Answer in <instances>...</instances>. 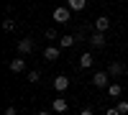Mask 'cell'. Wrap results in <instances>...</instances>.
<instances>
[{"instance_id":"obj_6","label":"cell","mask_w":128,"mask_h":115,"mask_svg":"<svg viewBox=\"0 0 128 115\" xmlns=\"http://www.w3.org/2000/svg\"><path fill=\"white\" fill-rule=\"evenodd\" d=\"M8 69H10V72H16V74L26 72V59H10V61H8Z\"/></svg>"},{"instance_id":"obj_16","label":"cell","mask_w":128,"mask_h":115,"mask_svg":"<svg viewBox=\"0 0 128 115\" xmlns=\"http://www.w3.org/2000/svg\"><path fill=\"white\" fill-rule=\"evenodd\" d=\"M118 113L120 115H128V100H118Z\"/></svg>"},{"instance_id":"obj_22","label":"cell","mask_w":128,"mask_h":115,"mask_svg":"<svg viewBox=\"0 0 128 115\" xmlns=\"http://www.w3.org/2000/svg\"><path fill=\"white\" fill-rule=\"evenodd\" d=\"M36 115H51V113H49V110H38Z\"/></svg>"},{"instance_id":"obj_5","label":"cell","mask_w":128,"mask_h":115,"mask_svg":"<svg viewBox=\"0 0 128 115\" xmlns=\"http://www.w3.org/2000/svg\"><path fill=\"white\" fill-rule=\"evenodd\" d=\"M59 54H62V46H46V49H44V59H46V61H56Z\"/></svg>"},{"instance_id":"obj_21","label":"cell","mask_w":128,"mask_h":115,"mask_svg":"<svg viewBox=\"0 0 128 115\" xmlns=\"http://www.w3.org/2000/svg\"><path fill=\"white\" fill-rule=\"evenodd\" d=\"M105 115H120V113H118V108H110V110L105 113Z\"/></svg>"},{"instance_id":"obj_4","label":"cell","mask_w":128,"mask_h":115,"mask_svg":"<svg viewBox=\"0 0 128 115\" xmlns=\"http://www.w3.org/2000/svg\"><path fill=\"white\" fill-rule=\"evenodd\" d=\"M108 28H110V18L108 15H98L95 18V31H98V33H105Z\"/></svg>"},{"instance_id":"obj_19","label":"cell","mask_w":128,"mask_h":115,"mask_svg":"<svg viewBox=\"0 0 128 115\" xmlns=\"http://www.w3.org/2000/svg\"><path fill=\"white\" fill-rule=\"evenodd\" d=\"M5 115H18V110H16V105H8V108H5Z\"/></svg>"},{"instance_id":"obj_13","label":"cell","mask_w":128,"mask_h":115,"mask_svg":"<svg viewBox=\"0 0 128 115\" xmlns=\"http://www.w3.org/2000/svg\"><path fill=\"white\" fill-rule=\"evenodd\" d=\"M108 97H120V92H123V87H120V82H110L108 85Z\"/></svg>"},{"instance_id":"obj_3","label":"cell","mask_w":128,"mask_h":115,"mask_svg":"<svg viewBox=\"0 0 128 115\" xmlns=\"http://www.w3.org/2000/svg\"><path fill=\"white\" fill-rule=\"evenodd\" d=\"M69 13H72V10H69L67 5H59V8H54V13H51V18H54L56 23L62 26V23H67V20H69Z\"/></svg>"},{"instance_id":"obj_15","label":"cell","mask_w":128,"mask_h":115,"mask_svg":"<svg viewBox=\"0 0 128 115\" xmlns=\"http://www.w3.org/2000/svg\"><path fill=\"white\" fill-rule=\"evenodd\" d=\"M3 28L10 33V31H16V28H18V20H16V18H5V20H3Z\"/></svg>"},{"instance_id":"obj_18","label":"cell","mask_w":128,"mask_h":115,"mask_svg":"<svg viewBox=\"0 0 128 115\" xmlns=\"http://www.w3.org/2000/svg\"><path fill=\"white\" fill-rule=\"evenodd\" d=\"M46 38L54 41V38H62V36H56V31H54V28H49V31H46Z\"/></svg>"},{"instance_id":"obj_17","label":"cell","mask_w":128,"mask_h":115,"mask_svg":"<svg viewBox=\"0 0 128 115\" xmlns=\"http://www.w3.org/2000/svg\"><path fill=\"white\" fill-rule=\"evenodd\" d=\"M28 82H34V85H38V79H41V74H38V72L34 69V72H28V77H26Z\"/></svg>"},{"instance_id":"obj_1","label":"cell","mask_w":128,"mask_h":115,"mask_svg":"<svg viewBox=\"0 0 128 115\" xmlns=\"http://www.w3.org/2000/svg\"><path fill=\"white\" fill-rule=\"evenodd\" d=\"M16 49H18V54H20V56H28L31 51L36 49V38H34V36H26V38H20L18 44H16Z\"/></svg>"},{"instance_id":"obj_9","label":"cell","mask_w":128,"mask_h":115,"mask_svg":"<svg viewBox=\"0 0 128 115\" xmlns=\"http://www.w3.org/2000/svg\"><path fill=\"white\" fill-rule=\"evenodd\" d=\"M54 90H56V92H67V90H69V77L59 74V77L54 79Z\"/></svg>"},{"instance_id":"obj_7","label":"cell","mask_w":128,"mask_h":115,"mask_svg":"<svg viewBox=\"0 0 128 115\" xmlns=\"http://www.w3.org/2000/svg\"><path fill=\"white\" fill-rule=\"evenodd\" d=\"M105 72H108L110 77H120L123 72H126V67L120 64V61H110V64H108V69H105Z\"/></svg>"},{"instance_id":"obj_23","label":"cell","mask_w":128,"mask_h":115,"mask_svg":"<svg viewBox=\"0 0 128 115\" xmlns=\"http://www.w3.org/2000/svg\"><path fill=\"white\" fill-rule=\"evenodd\" d=\"M59 115H67V113H59Z\"/></svg>"},{"instance_id":"obj_12","label":"cell","mask_w":128,"mask_h":115,"mask_svg":"<svg viewBox=\"0 0 128 115\" xmlns=\"http://www.w3.org/2000/svg\"><path fill=\"white\" fill-rule=\"evenodd\" d=\"M92 64H95V56H92V51H84V54L80 56V67H82V69H90Z\"/></svg>"},{"instance_id":"obj_14","label":"cell","mask_w":128,"mask_h":115,"mask_svg":"<svg viewBox=\"0 0 128 115\" xmlns=\"http://www.w3.org/2000/svg\"><path fill=\"white\" fill-rule=\"evenodd\" d=\"M74 41H80V38H77V36H62V38H59V46H62V49H72Z\"/></svg>"},{"instance_id":"obj_20","label":"cell","mask_w":128,"mask_h":115,"mask_svg":"<svg viewBox=\"0 0 128 115\" xmlns=\"http://www.w3.org/2000/svg\"><path fill=\"white\" fill-rule=\"evenodd\" d=\"M80 115H95V113H92V108H84V110H80Z\"/></svg>"},{"instance_id":"obj_2","label":"cell","mask_w":128,"mask_h":115,"mask_svg":"<svg viewBox=\"0 0 128 115\" xmlns=\"http://www.w3.org/2000/svg\"><path fill=\"white\" fill-rule=\"evenodd\" d=\"M110 82H113V77L108 74V72H95V74H92V85L98 90H108Z\"/></svg>"},{"instance_id":"obj_11","label":"cell","mask_w":128,"mask_h":115,"mask_svg":"<svg viewBox=\"0 0 128 115\" xmlns=\"http://www.w3.org/2000/svg\"><path fill=\"white\" fill-rule=\"evenodd\" d=\"M90 46L92 49H102L105 46V33H98V31H95V33L90 36Z\"/></svg>"},{"instance_id":"obj_8","label":"cell","mask_w":128,"mask_h":115,"mask_svg":"<svg viewBox=\"0 0 128 115\" xmlns=\"http://www.w3.org/2000/svg\"><path fill=\"white\" fill-rule=\"evenodd\" d=\"M51 110H54L56 115H59V113H67V110H69V102L64 100V97H56L54 102H51Z\"/></svg>"},{"instance_id":"obj_10","label":"cell","mask_w":128,"mask_h":115,"mask_svg":"<svg viewBox=\"0 0 128 115\" xmlns=\"http://www.w3.org/2000/svg\"><path fill=\"white\" fill-rule=\"evenodd\" d=\"M67 8L72 13H82V10L87 8V0H67Z\"/></svg>"}]
</instances>
